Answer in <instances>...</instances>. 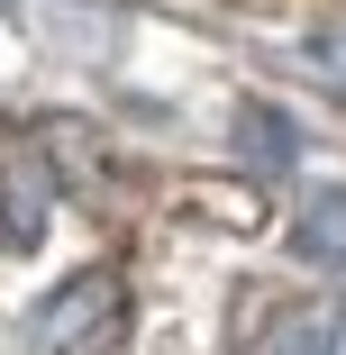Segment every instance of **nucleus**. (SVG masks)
I'll return each mask as SVG.
<instances>
[{
  "mask_svg": "<svg viewBox=\"0 0 346 355\" xmlns=\"http://www.w3.org/2000/svg\"><path fill=\"white\" fill-rule=\"evenodd\" d=\"M0 10H10V0H0Z\"/></svg>",
  "mask_w": 346,
  "mask_h": 355,
  "instance_id": "nucleus-6",
  "label": "nucleus"
},
{
  "mask_svg": "<svg viewBox=\"0 0 346 355\" xmlns=\"http://www.w3.org/2000/svg\"><path fill=\"white\" fill-rule=\"evenodd\" d=\"M292 255L346 273V191H310V200L292 209Z\"/></svg>",
  "mask_w": 346,
  "mask_h": 355,
  "instance_id": "nucleus-4",
  "label": "nucleus"
},
{
  "mask_svg": "<svg viewBox=\"0 0 346 355\" xmlns=\"http://www.w3.org/2000/svg\"><path fill=\"white\" fill-rule=\"evenodd\" d=\"M255 355H328V319H319V310H292V319H273Z\"/></svg>",
  "mask_w": 346,
  "mask_h": 355,
  "instance_id": "nucleus-5",
  "label": "nucleus"
},
{
  "mask_svg": "<svg viewBox=\"0 0 346 355\" xmlns=\"http://www.w3.org/2000/svg\"><path fill=\"white\" fill-rule=\"evenodd\" d=\"M119 328H128V282L110 264H92L28 310V355H101V346H119Z\"/></svg>",
  "mask_w": 346,
  "mask_h": 355,
  "instance_id": "nucleus-1",
  "label": "nucleus"
},
{
  "mask_svg": "<svg viewBox=\"0 0 346 355\" xmlns=\"http://www.w3.org/2000/svg\"><path fill=\"white\" fill-rule=\"evenodd\" d=\"M228 146H237V164H246V173H283V164L301 155V128H292L283 110H264V101H246V110L228 119Z\"/></svg>",
  "mask_w": 346,
  "mask_h": 355,
  "instance_id": "nucleus-3",
  "label": "nucleus"
},
{
  "mask_svg": "<svg viewBox=\"0 0 346 355\" xmlns=\"http://www.w3.org/2000/svg\"><path fill=\"white\" fill-rule=\"evenodd\" d=\"M55 219V173L37 146H0V246H37Z\"/></svg>",
  "mask_w": 346,
  "mask_h": 355,
  "instance_id": "nucleus-2",
  "label": "nucleus"
}]
</instances>
